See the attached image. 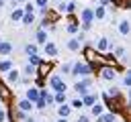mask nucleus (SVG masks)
I'll list each match as a JSON object with an SVG mask.
<instances>
[{
    "label": "nucleus",
    "instance_id": "nucleus-1",
    "mask_svg": "<svg viewBox=\"0 0 131 122\" xmlns=\"http://www.w3.org/2000/svg\"><path fill=\"white\" fill-rule=\"evenodd\" d=\"M90 65L88 63H74L72 65V69H70V75H74V77H86V75H90Z\"/></svg>",
    "mask_w": 131,
    "mask_h": 122
},
{
    "label": "nucleus",
    "instance_id": "nucleus-2",
    "mask_svg": "<svg viewBox=\"0 0 131 122\" xmlns=\"http://www.w3.org/2000/svg\"><path fill=\"white\" fill-rule=\"evenodd\" d=\"M80 16H82V22H80V26H82L84 30H88V28L92 26V22H94V12H92V8H84Z\"/></svg>",
    "mask_w": 131,
    "mask_h": 122
},
{
    "label": "nucleus",
    "instance_id": "nucleus-3",
    "mask_svg": "<svg viewBox=\"0 0 131 122\" xmlns=\"http://www.w3.org/2000/svg\"><path fill=\"white\" fill-rule=\"evenodd\" d=\"M90 85H92V79L86 75V77H82L80 81H76V83H74V89H76V92L80 94V98H82L84 94H88V92H90V89H88Z\"/></svg>",
    "mask_w": 131,
    "mask_h": 122
},
{
    "label": "nucleus",
    "instance_id": "nucleus-4",
    "mask_svg": "<svg viewBox=\"0 0 131 122\" xmlns=\"http://www.w3.org/2000/svg\"><path fill=\"white\" fill-rule=\"evenodd\" d=\"M4 79H6V83H8V85H16V83L20 81V71H18V69H14V67H10V69L4 73Z\"/></svg>",
    "mask_w": 131,
    "mask_h": 122
},
{
    "label": "nucleus",
    "instance_id": "nucleus-5",
    "mask_svg": "<svg viewBox=\"0 0 131 122\" xmlns=\"http://www.w3.org/2000/svg\"><path fill=\"white\" fill-rule=\"evenodd\" d=\"M49 87H51L53 92H66V89H68L66 81H63L59 75H51V79H49Z\"/></svg>",
    "mask_w": 131,
    "mask_h": 122
},
{
    "label": "nucleus",
    "instance_id": "nucleus-6",
    "mask_svg": "<svg viewBox=\"0 0 131 122\" xmlns=\"http://www.w3.org/2000/svg\"><path fill=\"white\" fill-rule=\"evenodd\" d=\"M100 77H102L104 81H115V79H117V71H115L113 67H102V69H100Z\"/></svg>",
    "mask_w": 131,
    "mask_h": 122
},
{
    "label": "nucleus",
    "instance_id": "nucleus-7",
    "mask_svg": "<svg viewBox=\"0 0 131 122\" xmlns=\"http://www.w3.org/2000/svg\"><path fill=\"white\" fill-rule=\"evenodd\" d=\"M18 110H20V112H25V114H31V112L35 110V106H33V102H31V100L23 98V100L18 102Z\"/></svg>",
    "mask_w": 131,
    "mask_h": 122
},
{
    "label": "nucleus",
    "instance_id": "nucleus-8",
    "mask_svg": "<svg viewBox=\"0 0 131 122\" xmlns=\"http://www.w3.org/2000/svg\"><path fill=\"white\" fill-rule=\"evenodd\" d=\"M70 114H72V108H70V104L61 102V104L57 106V116H59V118H68Z\"/></svg>",
    "mask_w": 131,
    "mask_h": 122
},
{
    "label": "nucleus",
    "instance_id": "nucleus-9",
    "mask_svg": "<svg viewBox=\"0 0 131 122\" xmlns=\"http://www.w3.org/2000/svg\"><path fill=\"white\" fill-rule=\"evenodd\" d=\"M25 98H27V100H31V102L35 104V102L39 100V87H35V85H33V87H29V89L25 92Z\"/></svg>",
    "mask_w": 131,
    "mask_h": 122
},
{
    "label": "nucleus",
    "instance_id": "nucleus-10",
    "mask_svg": "<svg viewBox=\"0 0 131 122\" xmlns=\"http://www.w3.org/2000/svg\"><path fill=\"white\" fill-rule=\"evenodd\" d=\"M94 102H98V94H90V92H88V94H84V96H82V104H84V106H88V108H90Z\"/></svg>",
    "mask_w": 131,
    "mask_h": 122
},
{
    "label": "nucleus",
    "instance_id": "nucleus-11",
    "mask_svg": "<svg viewBox=\"0 0 131 122\" xmlns=\"http://www.w3.org/2000/svg\"><path fill=\"white\" fill-rule=\"evenodd\" d=\"M92 12H94V18H96V20H102V18H106V6H104V4H100V6L92 8Z\"/></svg>",
    "mask_w": 131,
    "mask_h": 122
},
{
    "label": "nucleus",
    "instance_id": "nucleus-12",
    "mask_svg": "<svg viewBox=\"0 0 131 122\" xmlns=\"http://www.w3.org/2000/svg\"><path fill=\"white\" fill-rule=\"evenodd\" d=\"M10 51H12V45H10L8 41L0 39V57H6V55H10Z\"/></svg>",
    "mask_w": 131,
    "mask_h": 122
},
{
    "label": "nucleus",
    "instance_id": "nucleus-13",
    "mask_svg": "<svg viewBox=\"0 0 131 122\" xmlns=\"http://www.w3.org/2000/svg\"><path fill=\"white\" fill-rule=\"evenodd\" d=\"M115 120H117V116L113 112H102L100 116H96V122H115Z\"/></svg>",
    "mask_w": 131,
    "mask_h": 122
},
{
    "label": "nucleus",
    "instance_id": "nucleus-14",
    "mask_svg": "<svg viewBox=\"0 0 131 122\" xmlns=\"http://www.w3.org/2000/svg\"><path fill=\"white\" fill-rule=\"evenodd\" d=\"M23 14H25V10H23V8H18V6H14V10L10 12V20H12V22H20Z\"/></svg>",
    "mask_w": 131,
    "mask_h": 122
},
{
    "label": "nucleus",
    "instance_id": "nucleus-15",
    "mask_svg": "<svg viewBox=\"0 0 131 122\" xmlns=\"http://www.w3.org/2000/svg\"><path fill=\"white\" fill-rule=\"evenodd\" d=\"M35 39H37L39 45H45V43H47V30H45V28H39L37 35H35Z\"/></svg>",
    "mask_w": 131,
    "mask_h": 122
},
{
    "label": "nucleus",
    "instance_id": "nucleus-16",
    "mask_svg": "<svg viewBox=\"0 0 131 122\" xmlns=\"http://www.w3.org/2000/svg\"><path fill=\"white\" fill-rule=\"evenodd\" d=\"M96 49H98V51H102V53H104V51H108V49H111V43H108V39H104V37H102V39H98V43H96Z\"/></svg>",
    "mask_w": 131,
    "mask_h": 122
},
{
    "label": "nucleus",
    "instance_id": "nucleus-17",
    "mask_svg": "<svg viewBox=\"0 0 131 122\" xmlns=\"http://www.w3.org/2000/svg\"><path fill=\"white\" fill-rule=\"evenodd\" d=\"M45 55H49V57H55V55H57V47H55L51 41L45 43Z\"/></svg>",
    "mask_w": 131,
    "mask_h": 122
},
{
    "label": "nucleus",
    "instance_id": "nucleus-18",
    "mask_svg": "<svg viewBox=\"0 0 131 122\" xmlns=\"http://www.w3.org/2000/svg\"><path fill=\"white\" fill-rule=\"evenodd\" d=\"M102 112H104V106H102V104H98V102H94V104L90 106V114H92V116H100Z\"/></svg>",
    "mask_w": 131,
    "mask_h": 122
},
{
    "label": "nucleus",
    "instance_id": "nucleus-19",
    "mask_svg": "<svg viewBox=\"0 0 131 122\" xmlns=\"http://www.w3.org/2000/svg\"><path fill=\"white\" fill-rule=\"evenodd\" d=\"M80 47H82V41H78V39H70V41H68V49H70V51L76 53V51H80Z\"/></svg>",
    "mask_w": 131,
    "mask_h": 122
},
{
    "label": "nucleus",
    "instance_id": "nucleus-20",
    "mask_svg": "<svg viewBox=\"0 0 131 122\" xmlns=\"http://www.w3.org/2000/svg\"><path fill=\"white\" fill-rule=\"evenodd\" d=\"M129 28H131V26H129V20H121V22H119V33H121L123 37L129 35Z\"/></svg>",
    "mask_w": 131,
    "mask_h": 122
},
{
    "label": "nucleus",
    "instance_id": "nucleus-21",
    "mask_svg": "<svg viewBox=\"0 0 131 122\" xmlns=\"http://www.w3.org/2000/svg\"><path fill=\"white\" fill-rule=\"evenodd\" d=\"M23 75H27V77H31V75H35V65H31V63H27L25 67H23V71H20Z\"/></svg>",
    "mask_w": 131,
    "mask_h": 122
},
{
    "label": "nucleus",
    "instance_id": "nucleus-22",
    "mask_svg": "<svg viewBox=\"0 0 131 122\" xmlns=\"http://www.w3.org/2000/svg\"><path fill=\"white\" fill-rule=\"evenodd\" d=\"M10 67H14L10 59H2V61H0V71H2V73H6V71H8Z\"/></svg>",
    "mask_w": 131,
    "mask_h": 122
},
{
    "label": "nucleus",
    "instance_id": "nucleus-23",
    "mask_svg": "<svg viewBox=\"0 0 131 122\" xmlns=\"http://www.w3.org/2000/svg\"><path fill=\"white\" fill-rule=\"evenodd\" d=\"M33 20H35L33 12H25V14H23V18H20V22H23V24H33Z\"/></svg>",
    "mask_w": 131,
    "mask_h": 122
},
{
    "label": "nucleus",
    "instance_id": "nucleus-24",
    "mask_svg": "<svg viewBox=\"0 0 131 122\" xmlns=\"http://www.w3.org/2000/svg\"><path fill=\"white\" fill-rule=\"evenodd\" d=\"M70 108H74V110H82V108H84V104H82V98H76V100H72V102H70Z\"/></svg>",
    "mask_w": 131,
    "mask_h": 122
},
{
    "label": "nucleus",
    "instance_id": "nucleus-25",
    "mask_svg": "<svg viewBox=\"0 0 131 122\" xmlns=\"http://www.w3.org/2000/svg\"><path fill=\"white\" fill-rule=\"evenodd\" d=\"M53 100H55V104L66 102V92H55V94H53Z\"/></svg>",
    "mask_w": 131,
    "mask_h": 122
},
{
    "label": "nucleus",
    "instance_id": "nucleus-26",
    "mask_svg": "<svg viewBox=\"0 0 131 122\" xmlns=\"http://www.w3.org/2000/svg\"><path fill=\"white\" fill-rule=\"evenodd\" d=\"M78 30H80V24H78V22H70V24H68V33H72V35H76Z\"/></svg>",
    "mask_w": 131,
    "mask_h": 122
},
{
    "label": "nucleus",
    "instance_id": "nucleus-27",
    "mask_svg": "<svg viewBox=\"0 0 131 122\" xmlns=\"http://www.w3.org/2000/svg\"><path fill=\"white\" fill-rule=\"evenodd\" d=\"M39 61H41V57H39L37 53H33V55H29V63H31V65H35V67H37V65H39Z\"/></svg>",
    "mask_w": 131,
    "mask_h": 122
},
{
    "label": "nucleus",
    "instance_id": "nucleus-28",
    "mask_svg": "<svg viewBox=\"0 0 131 122\" xmlns=\"http://www.w3.org/2000/svg\"><path fill=\"white\" fill-rule=\"evenodd\" d=\"M33 106H35V108H37V110H45V108H47V104H45V100H43V98H41V96H39V100H37V102H35V104H33Z\"/></svg>",
    "mask_w": 131,
    "mask_h": 122
},
{
    "label": "nucleus",
    "instance_id": "nucleus-29",
    "mask_svg": "<svg viewBox=\"0 0 131 122\" xmlns=\"http://www.w3.org/2000/svg\"><path fill=\"white\" fill-rule=\"evenodd\" d=\"M74 10H76V2H68L63 8V12H74Z\"/></svg>",
    "mask_w": 131,
    "mask_h": 122
},
{
    "label": "nucleus",
    "instance_id": "nucleus-30",
    "mask_svg": "<svg viewBox=\"0 0 131 122\" xmlns=\"http://www.w3.org/2000/svg\"><path fill=\"white\" fill-rule=\"evenodd\" d=\"M25 51H27V55H33V53H37V45H27V47H25Z\"/></svg>",
    "mask_w": 131,
    "mask_h": 122
},
{
    "label": "nucleus",
    "instance_id": "nucleus-31",
    "mask_svg": "<svg viewBox=\"0 0 131 122\" xmlns=\"http://www.w3.org/2000/svg\"><path fill=\"white\" fill-rule=\"evenodd\" d=\"M123 85H125V87H131V73H125V77H123Z\"/></svg>",
    "mask_w": 131,
    "mask_h": 122
},
{
    "label": "nucleus",
    "instance_id": "nucleus-32",
    "mask_svg": "<svg viewBox=\"0 0 131 122\" xmlns=\"http://www.w3.org/2000/svg\"><path fill=\"white\" fill-rule=\"evenodd\" d=\"M70 69H72V63H63V65H61V73L70 75Z\"/></svg>",
    "mask_w": 131,
    "mask_h": 122
},
{
    "label": "nucleus",
    "instance_id": "nucleus-33",
    "mask_svg": "<svg viewBox=\"0 0 131 122\" xmlns=\"http://www.w3.org/2000/svg\"><path fill=\"white\" fill-rule=\"evenodd\" d=\"M35 4H37L39 8H47V4H49V0H35Z\"/></svg>",
    "mask_w": 131,
    "mask_h": 122
},
{
    "label": "nucleus",
    "instance_id": "nucleus-34",
    "mask_svg": "<svg viewBox=\"0 0 131 122\" xmlns=\"http://www.w3.org/2000/svg\"><path fill=\"white\" fill-rule=\"evenodd\" d=\"M115 55L123 59V55H125V49H123V47H119V49H115Z\"/></svg>",
    "mask_w": 131,
    "mask_h": 122
},
{
    "label": "nucleus",
    "instance_id": "nucleus-35",
    "mask_svg": "<svg viewBox=\"0 0 131 122\" xmlns=\"http://www.w3.org/2000/svg\"><path fill=\"white\" fill-rule=\"evenodd\" d=\"M0 122H6V112L0 108Z\"/></svg>",
    "mask_w": 131,
    "mask_h": 122
},
{
    "label": "nucleus",
    "instance_id": "nucleus-36",
    "mask_svg": "<svg viewBox=\"0 0 131 122\" xmlns=\"http://www.w3.org/2000/svg\"><path fill=\"white\" fill-rule=\"evenodd\" d=\"M76 122H88V116H78Z\"/></svg>",
    "mask_w": 131,
    "mask_h": 122
},
{
    "label": "nucleus",
    "instance_id": "nucleus-37",
    "mask_svg": "<svg viewBox=\"0 0 131 122\" xmlns=\"http://www.w3.org/2000/svg\"><path fill=\"white\" fill-rule=\"evenodd\" d=\"M12 2H14V6H16V4H25L27 0H12Z\"/></svg>",
    "mask_w": 131,
    "mask_h": 122
},
{
    "label": "nucleus",
    "instance_id": "nucleus-38",
    "mask_svg": "<svg viewBox=\"0 0 131 122\" xmlns=\"http://www.w3.org/2000/svg\"><path fill=\"white\" fill-rule=\"evenodd\" d=\"M108 2H111V0H100V4H108Z\"/></svg>",
    "mask_w": 131,
    "mask_h": 122
},
{
    "label": "nucleus",
    "instance_id": "nucleus-39",
    "mask_svg": "<svg viewBox=\"0 0 131 122\" xmlns=\"http://www.w3.org/2000/svg\"><path fill=\"white\" fill-rule=\"evenodd\" d=\"M57 122H68V118H59V120H57Z\"/></svg>",
    "mask_w": 131,
    "mask_h": 122
},
{
    "label": "nucleus",
    "instance_id": "nucleus-40",
    "mask_svg": "<svg viewBox=\"0 0 131 122\" xmlns=\"http://www.w3.org/2000/svg\"><path fill=\"white\" fill-rule=\"evenodd\" d=\"M4 4H6V0H0V8H2V6H4Z\"/></svg>",
    "mask_w": 131,
    "mask_h": 122
}]
</instances>
